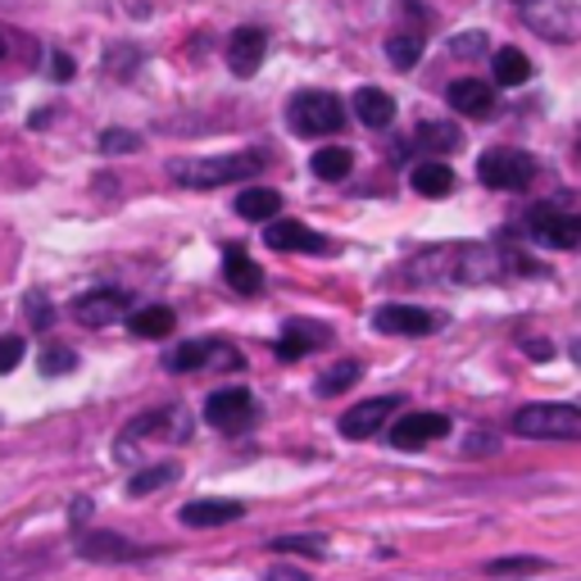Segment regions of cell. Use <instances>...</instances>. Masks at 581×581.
Instances as JSON below:
<instances>
[{
  "label": "cell",
  "mask_w": 581,
  "mask_h": 581,
  "mask_svg": "<svg viewBox=\"0 0 581 581\" xmlns=\"http://www.w3.org/2000/svg\"><path fill=\"white\" fill-rule=\"evenodd\" d=\"M259 169H264V155H255V151L214 155V160H173V164H169V173H173L182 186H196V191L227 186V182H251Z\"/></svg>",
  "instance_id": "1"
},
{
  "label": "cell",
  "mask_w": 581,
  "mask_h": 581,
  "mask_svg": "<svg viewBox=\"0 0 581 581\" xmlns=\"http://www.w3.org/2000/svg\"><path fill=\"white\" fill-rule=\"evenodd\" d=\"M513 431L527 441H577L581 409L577 405H522L513 414Z\"/></svg>",
  "instance_id": "2"
},
{
  "label": "cell",
  "mask_w": 581,
  "mask_h": 581,
  "mask_svg": "<svg viewBox=\"0 0 581 581\" xmlns=\"http://www.w3.org/2000/svg\"><path fill=\"white\" fill-rule=\"evenodd\" d=\"M286 119H290V132L296 136H332L346 123V105L336 101L332 91H300L296 101L286 105Z\"/></svg>",
  "instance_id": "3"
},
{
  "label": "cell",
  "mask_w": 581,
  "mask_h": 581,
  "mask_svg": "<svg viewBox=\"0 0 581 581\" xmlns=\"http://www.w3.org/2000/svg\"><path fill=\"white\" fill-rule=\"evenodd\" d=\"M186 436H191V414H186V405H164V409H151V414H136V418L123 427L119 455L132 450V446H141V441L177 446V441H186Z\"/></svg>",
  "instance_id": "4"
},
{
  "label": "cell",
  "mask_w": 581,
  "mask_h": 581,
  "mask_svg": "<svg viewBox=\"0 0 581 581\" xmlns=\"http://www.w3.org/2000/svg\"><path fill=\"white\" fill-rule=\"evenodd\" d=\"M477 177L496 191H527L531 177H537V160L527 151H513V145H496V151L477 160Z\"/></svg>",
  "instance_id": "5"
},
{
  "label": "cell",
  "mask_w": 581,
  "mask_h": 581,
  "mask_svg": "<svg viewBox=\"0 0 581 581\" xmlns=\"http://www.w3.org/2000/svg\"><path fill=\"white\" fill-rule=\"evenodd\" d=\"M527 232L541 241L550 251H577L581 246V218L577 214H563L554 205H531L527 214Z\"/></svg>",
  "instance_id": "6"
},
{
  "label": "cell",
  "mask_w": 581,
  "mask_h": 581,
  "mask_svg": "<svg viewBox=\"0 0 581 581\" xmlns=\"http://www.w3.org/2000/svg\"><path fill=\"white\" fill-rule=\"evenodd\" d=\"M259 405L251 391H241V386H232V391H214L205 400V422L218 427V431H246L255 422Z\"/></svg>",
  "instance_id": "7"
},
{
  "label": "cell",
  "mask_w": 581,
  "mask_h": 581,
  "mask_svg": "<svg viewBox=\"0 0 581 581\" xmlns=\"http://www.w3.org/2000/svg\"><path fill=\"white\" fill-rule=\"evenodd\" d=\"M128 309H132V296L119 290V286H95V290H82V296L73 300V318L82 327H110Z\"/></svg>",
  "instance_id": "8"
},
{
  "label": "cell",
  "mask_w": 581,
  "mask_h": 581,
  "mask_svg": "<svg viewBox=\"0 0 581 581\" xmlns=\"http://www.w3.org/2000/svg\"><path fill=\"white\" fill-rule=\"evenodd\" d=\"M241 368L246 359H241V350L236 346H227V342H186V346H177L173 355H169V368L173 373H196V368Z\"/></svg>",
  "instance_id": "9"
},
{
  "label": "cell",
  "mask_w": 581,
  "mask_h": 581,
  "mask_svg": "<svg viewBox=\"0 0 581 581\" xmlns=\"http://www.w3.org/2000/svg\"><path fill=\"white\" fill-rule=\"evenodd\" d=\"M264 55H268V37H264V28L246 23V28H236V32L227 37V69H232L236 78H255L259 64H264Z\"/></svg>",
  "instance_id": "10"
},
{
  "label": "cell",
  "mask_w": 581,
  "mask_h": 581,
  "mask_svg": "<svg viewBox=\"0 0 581 581\" xmlns=\"http://www.w3.org/2000/svg\"><path fill=\"white\" fill-rule=\"evenodd\" d=\"M446 431H450V418H446V414L418 409V414H405V418L391 427V441H396V450H422V446H431L436 436H446Z\"/></svg>",
  "instance_id": "11"
},
{
  "label": "cell",
  "mask_w": 581,
  "mask_h": 581,
  "mask_svg": "<svg viewBox=\"0 0 581 581\" xmlns=\"http://www.w3.org/2000/svg\"><path fill=\"white\" fill-rule=\"evenodd\" d=\"M264 241L273 251H305V255H323L327 251V236L305 227L300 218H268L264 227Z\"/></svg>",
  "instance_id": "12"
},
{
  "label": "cell",
  "mask_w": 581,
  "mask_h": 581,
  "mask_svg": "<svg viewBox=\"0 0 581 581\" xmlns=\"http://www.w3.org/2000/svg\"><path fill=\"white\" fill-rule=\"evenodd\" d=\"M373 323L386 336H431L436 327H441V318H436L431 309H418V305H381Z\"/></svg>",
  "instance_id": "13"
},
{
  "label": "cell",
  "mask_w": 581,
  "mask_h": 581,
  "mask_svg": "<svg viewBox=\"0 0 581 581\" xmlns=\"http://www.w3.org/2000/svg\"><path fill=\"white\" fill-rule=\"evenodd\" d=\"M396 409H400V400H396V396L364 400V405H355V409H346V414H342V436H350V441H368V436H377V431H381V422L391 418Z\"/></svg>",
  "instance_id": "14"
},
{
  "label": "cell",
  "mask_w": 581,
  "mask_h": 581,
  "mask_svg": "<svg viewBox=\"0 0 581 581\" xmlns=\"http://www.w3.org/2000/svg\"><path fill=\"white\" fill-rule=\"evenodd\" d=\"M446 101L463 119H491L496 114V86L481 82V78H459V82H450Z\"/></svg>",
  "instance_id": "15"
},
{
  "label": "cell",
  "mask_w": 581,
  "mask_h": 581,
  "mask_svg": "<svg viewBox=\"0 0 581 581\" xmlns=\"http://www.w3.org/2000/svg\"><path fill=\"white\" fill-rule=\"evenodd\" d=\"M78 554L91 559V563H132V559H141L145 550L132 546L128 537H114V531H91V537L78 541Z\"/></svg>",
  "instance_id": "16"
},
{
  "label": "cell",
  "mask_w": 581,
  "mask_h": 581,
  "mask_svg": "<svg viewBox=\"0 0 581 581\" xmlns=\"http://www.w3.org/2000/svg\"><path fill=\"white\" fill-rule=\"evenodd\" d=\"M327 327L323 323H286V332L277 336V355L282 359H305L309 350H318V346H327Z\"/></svg>",
  "instance_id": "17"
},
{
  "label": "cell",
  "mask_w": 581,
  "mask_h": 581,
  "mask_svg": "<svg viewBox=\"0 0 581 581\" xmlns=\"http://www.w3.org/2000/svg\"><path fill=\"white\" fill-rule=\"evenodd\" d=\"M177 518H182V527H223V522L246 518V504L241 500H196V504H186Z\"/></svg>",
  "instance_id": "18"
},
{
  "label": "cell",
  "mask_w": 581,
  "mask_h": 581,
  "mask_svg": "<svg viewBox=\"0 0 581 581\" xmlns=\"http://www.w3.org/2000/svg\"><path fill=\"white\" fill-rule=\"evenodd\" d=\"M355 119H359L364 128H391V119H396L391 91H381V86H359V91H355Z\"/></svg>",
  "instance_id": "19"
},
{
  "label": "cell",
  "mask_w": 581,
  "mask_h": 581,
  "mask_svg": "<svg viewBox=\"0 0 581 581\" xmlns=\"http://www.w3.org/2000/svg\"><path fill=\"white\" fill-rule=\"evenodd\" d=\"M223 273H227V286L241 290V296H259V290H264V273H259V264H255L246 251H236V246L223 255Z\"/></svg>",
  "instance_id": "20"
},
{
  "label": "cell",
  "mask_w": 581,
  "mask_h": 581,
  "mask_svg": "<svg viewBox=\"0 0 581 581\" xmlns=\"http://www.w3.org/2000/svg\"><path fill=\"white\" fill-rule=\"evenodd\" d=\"M409 182H414L418 196H427V201H441V196H450V191H455V173H450V164H441V160H422V164L409 173Z\"/></svg>",
  "instance_id": "21"
},
{
  "label": "cell",
  "mask_w": 581,
  "mask_h": 581,
  "mask_svg": "<svg viewBox=\"0 0 581 581\" xmlns=\"http://www.w3.org/2000/svg\"><path fill=\"white\" fill-rule=\"evenodd\" d=\"M128 327H132V336H141V342H160V336H169L177 327V314L169 305H145V309L128 314Z\"/></svg>",
  "instance_id": "22"
},
{
  "label": "cell",
  "mask_w": 581,
  "mask_h": 581,
  "mask_svg": "<svg viewBox=\"0 0 581 581\" xmlns=\"http://www.w3.org/2000/svg\"><path fill=\"white\" fill-rule=\"evenodd\" d=\"M236 214L241 218H277L282 214V196H277V191L273 186H251V191H241V196H236Z\"/></svg>",
  "instance_id": "23"
},
{
  "label": "cell",
  "mask_w": 581,
  "mask_h": 581,
  "mask_svg": "<svg viewBox=\"0 0 581 581\" xmlns=\"http://www.w3.org/2000/svg\"><path fill=\"white\" fill-rule=\"evenodd\" d=\"M309 169H314V177H323V182H342V177H350L355 155L346 151V145H323V151H314Z\"/></svg>",
  "instance_id": "24"
},
{
  "label": "cell",
  "mask_w": 581,
  "mask_h": 581,
  "mask_svg": "<svg viewBox=\"0 0 581 581\" xmlns=\"http://www.w3.org/2000/svg\"><path fill=\"white\" fill-rule=\"evenodd\" d=\"M491 73H496V86H522L531 78V60L513 51V45H504V51L491 55Z\"/></svg>",
  "instance_id": "25"
},
{
  "label": "cell",
  "mask_w": 581,
  "mask_h": 581,
  "mask_svg": "<svg viewBox=\"0 0 581 581\" xmlns=\"http://www.w3.org/2000/svg\"><path fill=\"white\" fill-rule=\"evenodd\" d=\"M359 373H364V368H359L355 359H346V364H332V368L314 381V391H318V396H342V391H350V386L359 381Z\"/></svg>",
  "instance_id": "26"
},
{
  "label": "cell",
  "mask_w": 581,
  "mask_h": 581,
  "mask_svg": "<svg viewBox=\"0 0 581 581\" xmlns=\"http://www.w3.org/2000/svg\"><path fill=\"white\" fill-rule=\"evenodd\" d=\"M418 145H427V151H436V155H455L463 145V136L450 123H422L418 128Z\"/></svg>",
  "instance_id": "27"
},
{
  "label": "cell",
  "mask_w": 581,
  "mask_h": 581,
  "mask_svg": "<svg viewBox=\"0 0 581 581\" xmlns=\"http://www.w3.org/2000/svg\"><path fill=\"white\" fill-rule=\"evenodd\" d=\"M386 55H391L396 69H414V64L422 60V37H418V32H400V37H391V41H386Z\"/></svg>",
  "instance_id": "28"
},
{
  "label": "cell",
  "mask_w": 581,
  "mask_h": 581,
  "mask_svg": "<svg viewBox=\"0 0 581 581\" xmlns=\"http://www.w3.org/2000/svg\"><path fill=\"white\" fill-rule=\"evenodd\" d=\"M173 477H177V468H173V463H160V468H141V472L128 481V491H132V496H151V491L169 487Z\"/></svg>",
  "instance_id": "29"
},
{
  "label": "cell",
  "mask_w": 581,
  "mask_h": 581,
  "mask_svg": "<svg viewBox=\"0 0 581 581\" xmlns=\"http://www.w3.org/2000/svg\"><path fill=\"white\" fill-rule=\"evenodd\" d=\"M273 550H277V554H309V559H323V554H327V537H277Z\"/></svg>",
  "instance_id": "30"
},
{
  "label": "cell",
  "mask_w": 581,
  "mask_h": 581,
  "mask_svg": "<svg viewBox=\"0 0 581 581\" xmlns=\"http://www.w3.org/2000/svg\"><path fill=\"white\" fill-rule=\"evenodd\" d=\"M73 364H78V355L69 346H51L41 355V373L45 377H64V373H73Z\"/></svg>",
  "instance_id": "31"
},
{
  "label": "cell",
  "mask_w": 581,
  "mask_h": 581,
  "mask_svg": "<svg viewBox=\"0 0 581 581\" xmlns=\"http://www.w3.org/2000/svg\"><path fill=\"white\" fill-rule=\"evenodd\" d=\"M136 145H141V136H136V132H123V128L101 132V151H105V155H132Z\"/></svg>",
  "instance_id": "32"
},
{
  "label": "cell",
  "mask_w": 581,
  "mask_h": 581,
  "mask_svg": "<svg viewBox=\"0 0 581 581\" xmlns=\"http://www.w3.org/2000/svg\"><path fill=\"white\" fill-rule=\"evenodd\" d=\"M491 577H518V572H546V559H496L487 563Z\"/></svg>",
  "instance_id": "33"
},
{
  "label": "cell",
  "mask_w": 581,
  "mask_h": 581,
  "mask_svg": "<svg viewBox=\"0 0 581 581\" xmlns=\"http://www.w3.org/2000/svg\"><path fill=\"white\" fill-rule=\"evenodd\" d=\"M28 346H23V336H0V373H14L23 364Z\"/></svg>",
  "instance_id": "34"
},
{
  "label": "cell",
  "mask_w": 581,
  "mask_h": 581,
  "mask_svg": "<svg viewBox=\"0 0 581 581\" xmlns=\"http://www.w3.org/2000/svg\"><path fill=\"white\" fill-rule=\"evenodd\" d=\"M450 51H455L459 60H472L477 51H487V37H481V32H463V37L450 41Z\"/></svg>",
  "instance_id": "35"
},
{
  "label": "cell",
  "mask_w": 581,
  "mask_h": 581,
  "mask_svg": "<svg viewBox=\"0 0 581 581\" xmlns=\"http://www.w3.org/2000/svg\"><path fill=\"white\" fill-rule=\"evenodd\" d=\"M51 78H55V82H69V78H73V60H69L64 51L51 55Z\"/></svg>",
  "instance_id": "36"
},
{
  "label": "cell",
  "mask_w": 581,
  "mask_h": 581,
  "mask_svg": "<svg viewBox=\"0 0 581 581\" xmlns=\"http://www.w3.org/2000/svg\"><path fill=\"white\" fill-rule=\"evenodd\" d=\"M268 581H309V577H305L300 568H273V572H268Z\"/></svg>",
  "instance_id": "37"
},
{
  "label": "cell",
  "mask_w": 581,
  "mask_h": 581,
  "mask_svg": "<svg viewBox=\"0 0 581 581\" xmlns=\"http://www.w3.org/2000/svg\"><path fill=\"white\" fill-rule=\"evenodd\" d=\"M527 355H537V359H550V355H554V346H550V342H527Z\"/></svg>",
  "instance_id": "38"
},
{
  "label": "cell",
  "mask_w": 581,
  "mask_h": 581,
  "mask_svg": "<svg viewBox=\"0 0 581 581\" xmlns=\"http://www.w3.org/2000/svg\"><path fill=\"white\" fill-rule=\"evenodd\" d=\"M86 513H91V500H78V504H73V522L86 518Z\"/></svg>",
  "instance_id": "39"
},
{
  "label": "cell",
  "mask_w": 581,
  "mask_h": 581,
  "mask_svg": "<svg viewBox=\"0 0 581 581\" xmlns=\"http://www.w3.org/2000/svg\"><path fill=\"white\" fill-rule=\"evenodd\" d=\"M0 55H6V37H0Z\"/></svg>",
  "instance_id": "40"
},
{
  "label": "cell",
  "mask_w": 581,
  "mask_h": 581,
  "mask_svg": "<svg viewBox=\"0 0 581 581\" xmlns=\"http://www.w3.org/2000/svg\"><path fill=\"white\" fill-rule=\"evenodd\" d=\"M522 6H527V0H522Z\"/></svg>",
  "instance_id": "41"
}]
</instances>
